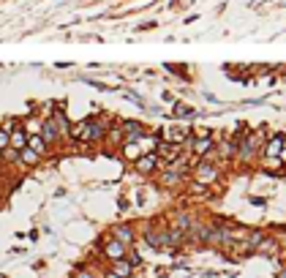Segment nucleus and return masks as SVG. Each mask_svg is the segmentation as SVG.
<instances>
[{
  "mask_svg": "<svg viewBox=\"0 0 286 278\" xmlns=\"http://www.w3.org/2000/svg\"><path fill=\"white\" fill-rule=\"evenodd\" d=\"M107 126L101 123V120H79L77 126H71V137L77 139V142H101L104 137H107Z\"/></svg>",
  "mask_w": 286,
  "mask_h": 278,
  "instance_id": "f257e3e1",
  "label": "nucleus"
},
{
  "mask_svg": "<svg viewBox=\"0 0 286 278\" xmlns=\"http://www.w3.org/2000/svg\"><path fill=\"white\" fill-rule=\"evenodd\" d=\"M185 144H188V150L196 155V158H207V155L215 150L213 134H207V137H194V134H191L188 139H185Z\"/></svg>",
  "mask_w": 286,
  "mask_h": 278,
  "instance_id": "f03ea898",
  "label": "nucleus"
},
{
  "mask_svg": "<svg viewBox=\"0 0 286 278\" xmlns=\"http://www.w3.org/2000/svg\"><path fill=\"white\" fill-rule=\"evenodd\" d=\"M153 153L161 158V164H169V161H177L180 155H183V144L169 142V139H158V144H155Z\"/></svg>",
  "mask_w": 286,
  "mask_h": 278,
  "instance_id": "7ed1b4c3",
  "label": "nucleus"
},
{
  "mask_svg": "<svg viewBox=\"0 0 286 278\" xmlns=\"http://www.w3.org/2000/svg\"><path fill=\"white\" fill-rule=\"evenodd\" d=\"M191 175H194V180L202 183V185H213L215 180H218V169H215L210 161H204V158L196 166H191Z\"/></svg>",
  "mask_w": 286,
  "mask_h": 278,
  "instance_id": "20e7f679",
  "label": "nucleus"
},
{
  "mask_svg": "<svg viewBox=\"0 0 286 278\" xmlns=\"http://www.w3.org/2000/svg\"><path fill=\"white\" fill-rule=\"evenodd\" d=\"M158 166H163L161 164V158L155 153H142L137 161H134V169H137V175H153Z\"/></svg>",
  "mask_w": 286,
  "mask_h": 278,
  "instance_id": "39448f33",
  "label": "nucleus"
},
{
  "mask_svg": "<svg viewBox=\"0 0 286 278\" xmlns=\"http://www.w3.org/2000/svg\"><path fill=\"white\" fill-rule=\"evenodd\" d=\"M120 134H123V142H139V139L147 134V129L142 123H137V120H123Z\"/></svg>",
  "mask_w": 286,
  "mask_h": 278,
  "instance_id": "423d86ee",
  "label": "nucleus"
},
{
  "mask_svg": "<svg viewBox=\"0 0 286 278\" xmlns=\"http://www.w3.org/2000/svg\"><path fill=\"white\" fill-rule=\"evenodd\" d=\"M38 137L44 139L46 144H57V142H60V129L55 126V120H52V118H46L44 123H41V129H38Z\"/></svg>",
  "mask_w": 286,
  "mask_h": 278,
  "instance_id": "0eeeda50",
  "label": "nucleus"
},
{
  "mask_svg": "<svg viewBox=\"0 0 286 278\" xmlns=\"http://www.w3.org/2000/svg\"><path fill=\"white\" fill-rule=\"evenodd\" d=\"M128 251V246H123L120 240H115V237H109L107 243H104V257L109 259V262H115V259H123Z\"/></svg>",
  "mask_w": 286,
  "mask_h": 278,
  "instance_id": "6e6552de",
  "label": "nucleus"
},
{
  "mask_svg": "<svg viewBox=\"0 0 286 278\" xmlns=\"http://www.w3.org/2000/svg\"><path fill=\"white\" fill-rule=\"evenodd\" d=\"M144 240H147V246L155 248V251H161V248H169V235H166V232L147 229V232H144Z\"/></svg>",
  "mask_w": 286,
  "mask_h": 278,
  "instance_id": "1a4fd4ad",
  "label": "nucleus"
},
{
  "mask_svg": "<svg viewBox=\"0 0 286 278\" xmlns=\"http://www.w3.org/2000/svg\"><path fill=\"white\" fill-rule=\"evenodd\" d=\"M281 144H284V134H273V139H267L265 147H262V155H265V158H278Z\"/></svg>",
  "mask_w": 286,
  "mask_h": 278,
  "instance_id": "9d476101",
  "label": "nucleus"
},
{
  "mask_svg": "<svg viewBox=\"0 0 286 278\" xmlns=\"http://www.w3.org/2000/svg\"><path fill=\"white\" fill-rule=\"evenodd\" d=\"M174 118H180V120H194V118H199V109H194L191 104H183V101H174Z\"/></svg>",
  "mask_w": 286,
  "mask_h": 278,
  "instance_id": "9b49d317",
  "label": "nucleus"
},
{
  "mask_svg": "<svg viewBox=\"0 0 286 278\" xmlns=\"http://www.w3.org/2000/svg\"><path fill=\"white\" fill-rule=\"evenodd\" d=\"M52 120H55V126L60 129V137H71V123H68L63 109H52Z\"/></svg>",
  "mask_w": 286,
  "mask_h": 278,
  "instance_id": "f8f14e48",
  "label": "nucleus"
},
{
  "mask_svg": "<svg viewBox=\"0 0 286 278\" xmlns=\"http://www.w3.org/2000/svg\"><path fill=\"white\" fill-rule=\"evenodd\" d=\"M112 237H115V240H120L123 246H131V243H134V229L128 227V224H118V227L112 229Z\"/></svg>",
  "mask_w": 286,
  "mask_h": 278,
  "instance_id": "ddd939ff",
  "label": "nucleus"
},
{
  "mask_svg": "<svg viewBox=\"0 0 286 278\" xmlns=\"http://www.w3.org/2000/svg\"><path fill=\"white\" fill-rule=\"evenodd\" d=\"M183 177L185 175H177V172H172V169H163L161 172V185L163 188H177V185H183Z\"/></svg>",
  "mask_w": 286,
  "mask_h": 278,
  "instance_id": "4468645a",
  "label": "nucleus"
},
{
  "mask_svg": "<svg viewBox=\"0 0 286 278\" xmlns=\"http://www.w3.org/2000/svg\"><path fill=\"white\" fill-rule=\"evenodd\" d=\"M131 270H134V265L128 262L126 257H123V259H115V262H112V273L118 276V278H131Z\"/></svg>",
  "mask_w": 286,
  "mask_h": 278,
  "instance_id": "2eb2a0df",
  "label": "nucleus"
},
{
  "mask_svg": "<svg viewBox=\"0 0 286 278\" xmlns=\"http://www.w3.org/2000/svg\"><path fill=\"white\" fill-rule=\"evenodd\" d=\"M27 147H30L36 155H41V158H44V155H46V150H49V144H46L38 134H30V137H27Z\"/></svg>",
  "mask_w": 286,
  "mask_h": 278,
  "instance_id": "dca6fc26",
  "label": "nucleus"
},
{
  "mask_svg": "<svg viewBox=\"0 0 286 278\" xmlns=\"http://www.w3.org/2000/svg\"><path fill=\"white\" fill-rule=\"evenodd\" d=\"M25 144H27V134H25V131H22V129L11 131V137H8V147L11 150H22Z\"/></svg>",
  "mask_w": 286,
  "mask_h": 278,
  "instance_id": "f3484780",
  "label": "nucleus"
},
{
  "mask_svg": "<svg viewBox=\"0 0 286 278\" xmlns=\"http://www.w3.org/2000/svg\"><path fill=\"white\" fill-rule=\"evenodd\" d=\"M139 155H142V147H139V142H123V158L126 161H137Z\"/></svg>",
  "mask_w": 286,
  "mask_h": 278,
  "instance_id": "a211bd4d",
  "label": "nucleus"
},
{
  "mask_svg": "<svg viewBox=\"0 0 286 278\" xmlns=\"http://www.w3.org/2000/svg\"><path fill=\"white\" fill-rule=\"evenodd\" d=\"M38 161H41V155H36L30 147H27V144L19 150V164H25V166H36Z\"/></svg>",
  "mask_w": 286,
  "mask_h": 278,
  "instance_id": "6ab92c4d",
  "label": "nucleus"
},
{
  "mask_svg": "<svg viewBox=\"0 0 286 278\" xmlns=\"http://www.w3.org/2000/svg\"><path fill=\"white\" fill-rule=\"evenodd\" d=\"M188 137H191V129H169V134H166L169 142H177V144H183Z\"/></svg>",
  "mask_w": 286,
  "mask_h": 278,
  "instance_id": "aec40b11",
  "label": "nucleus"
},
{
  "mask_svg": "<svg viewBox=\"0 0 286 278\" xmlns=\"http://www.w3.org/2000/svg\"><path fill=\"white\" fill-rule=\"evenodd\" d=\"M254 251H259V254H276V240H273V237H270V240H267V237H262L259 246H256Z\"/></svg>",
  "mask_w": 286,
  "mask_h": 278,
  "instance_id": "412c9836",
  "label": "nucleus"
},
{
  "mask_svg": "<svg viewBox=\"0 0 286 278\" xmlns=\"http://www.w3.org/2000/svg\"><path fill=\"white\" fill-rule=\"evenodd\" d=\"M123 98H128L131 104H137L139 109H147V101H144L142 96H137V93H131V90H126V93H123Z\"/></svg>",
  "mask_w": 286,
  "mask_h": 278,
  "instance_id": "4be33fe9",
  "label": "nucleus"
},
{
  "mask_svg": "<svg viewBox=\"0 0 286 278\" xmlns=\"http://www.w3.org/2000/svg\"><path fill=\"white\" fill-rule=\"evenodd\" d=\"M166 71H172V74H177V77H185V79H188V71H185V66L180 68L177 63H166Z\"/></svg>",
  "mask_w": 286,
  "mask_h": 278,
  "instance_id": "5701e85b",
  "label": "nucleus"
},
{
  "mask_svg": "<svg viewBox=\"0 0 286 278\" xmlns=\"http://www.w3.org/2000/svg\"><path fill=\"white\" fill-rule=\"evenodd\" d=\"M8 137H11V131H8V129H0V153H3L5 147H8Z\"/></svg>",
  "mask_w": 286,
  "mask_h": 278,
  "instance_id": "b1692460",
  "label": "nucleus"
},
{
  "mask_svg": "<svg viewBox=\"0 0 286 278\" xmlns=\"http://www.w3.org/2000/svg\"><path fill=\"white\" fill-rule=\"evenodd\" d=\"M74 278H96L90 273V270H77V273H74Z\"/></svg>",
  "mask_w": 286,
  "mask_h": 278,
  "instance_id": "393cba45",
  "label": "nucleus"
},
{
  "mask_svg": "<svg viewBox=\"0 0 286 278\" xmlns=\"http://www.w3.org/2000/svg\"><path fill=\"white\" fill-rule=\"evenodd\" d=\"M278 158H281V164H286V137H284V144H281V153H278Z\"/></svg>",
  "mask_w": 286,
  "mask_h": 278,
  "instance_id": "a878e982",
  "label": "nucleus"
},
{
  "mask_svg": "<svg viewBox=\"0 0 286 278\" xmlns=\"http://www.w3.org/2000/svg\"><path fill=\"white\" fill-rule=\"evenodd\" d=\"M251 205H256V207H265V199H262V196H251Z\"/></svg>",
  "mask_w": 286,
  "mask_h": 278,
  "instance_id": "bb28decb",
  "label": "nucleus"
},
{
  "mask_svg": "<svg viewBox=\"0 0 286 278\" xmlns=\"http://www.w3.org/2000/svg\"><path fill=\"white\" fill-rule=\"evenodd\" d=\"M107 278H118V276H115V273H112V270H109V273H107Z\"/></svg>",
  "mask_w": 286,
  "mask_h": 278,
  "instance_id": "cd10ccee",
  "label": "nucleus"
},
{
  "mask_svg": "<svg viewBox=\"0 0 286 278\" xmlns=\"http://www.w3.org/2000/svg\"><path fill=\"white\" fill-rule=\"evenodd\" d=\"M278 278H286V270H281V273H278Z\"/></svg>",
  "mask_w": 286,
  "mask_h": 278,
  "instance_id": "c85d7f7f",
  "label": "nucleus"
}]
</instances>
